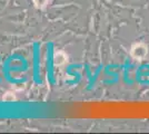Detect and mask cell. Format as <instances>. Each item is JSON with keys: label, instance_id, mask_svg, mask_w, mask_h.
Segmentation results:
<instances>
[{"label": "cell", "instance_id": "obj_1", "mask_svg": "<svg viewBox=\"0 0 149 134\" xmlns=\"http://www.w3.org/2000/svg\"><path fill=\"white\" fill-rule=\"evenodd\" d=\"M130 54L135 59H143L147 55V46L143 43H137L131 47Z\"/></svg>", "mask_w": 149, "mask_h": 134}, {"label": "cell", "instance_id": "obj_2", "mask_svg": "<svg viewBox=\"0 0 149 134\" xmlns=\"http://www.w3.org/2000/svg\"><path fill=\"white\" fill-rule=\"evenodd\" d=\"M33 1L37 7H45L48 2V0H33Z\"/></svg>", "mask_w": 149, "mask_h": 134}]
</instances>
